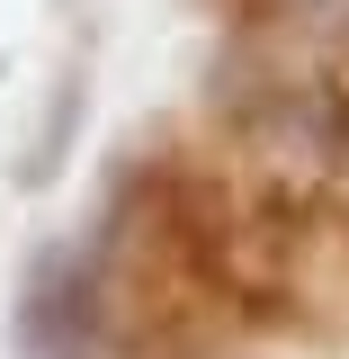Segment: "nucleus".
<instances>
[{"instance_id": "obj_1", "label": "nucleus", "mask_w": 349, "mask_h": 359, "mask_svg": "<svg viewBox=\"0 0 349 359\" xmlns=\"http://www.w3.org/2000/svg\"><path fill=\"white\" fill-rule=\"evenodd\" d=\"M99 314V278H90L81 252H36L27 269V297H18V323H27V351H72Z\"/></svg>"}]
</instances>
